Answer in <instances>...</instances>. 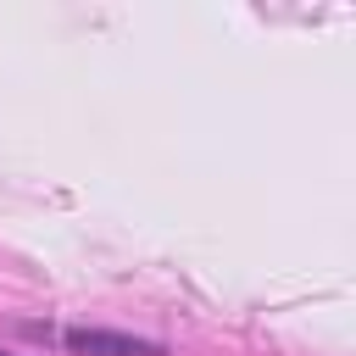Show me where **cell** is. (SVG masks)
<instances>
[{
  "instance_id": "cell-1",
  "label": "cell",
  "mask_w": 356,
  "mask_h": 356,
  "mask_svg": "<svg viewBox=\"0 0 356 356\" xmlns=\"http://www.w3.org/2000/svg\"><path fill=\"white\" fill-rule=\"evenodd\" d=\"M33 339H56L67 356H167L161 339H145V334H122V328H44V323H28Z\"/></svg>"
},
{
  "instance_id": "cell-2",
  "label": "cell",
  "mask_w": 356,
  "mask_h": 356,
  "mask_svg": "<svg viewBox=\"0 0 356 356\" xmlns=\"http://www.w3.org/2000/svg\"><path fill=\"white\" fill-rule=\"evenodd\" d=\"M0 356H11V350H0Z\"/></svg>"
}]
</instances>
